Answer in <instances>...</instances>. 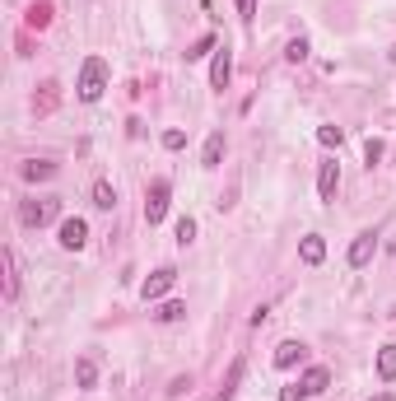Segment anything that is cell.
Instances as JSON below:
<instances>
[{"label": "cell", "mask_w": 396, "mask_h": 401, "mask_svg": "<svg viewBox=\"0 0 396 401\" xmlns=\"http://www.w3.org/2000/svg\"><path fill=\"white\" fill-rule=\"evenodd\" d=\"M107 79H112L107 61H103V56H89V61L79 65V84H75L79 103H98V98H103V89H107Z\"/></svg>", "instance_id": "obj_1"}, {"label": "cell", "mask_w": 396, "mask_h": 401, "mask_svg": "<svg viewBox=\"0 0 396 401\" xmlns=\"http://www.w3.org/2000/svg\"><path fill=\"white\" fill-rule=\"evenodd\" d=\"M168 200H173V182L168 178H154L150 182V191H145V224H164V215H168Z\"/></svg>", "instance_id": "obj_2"}, {"label": "cell", "mask_w": 396, "mask_h": 401, "mask_svg": "<svg viewBox=\"0 0 396 401\" xmlns=\"http://www.w3.org/2000/svg\"><path fill=\"white\" fill-rule=\"evenodd\" d=\"M56 215H61V200H56V196H42V200H24V205H19V219H24L29 229H42V224H52Z\"/></svg>", "instance_id": "obj_3"}, {"label": "cell", "mask_w": 396, "mask_h": 401, "mask_svg": "<svg viewBox=\"0 0 396 401\" xmlns=\"http://www.w3.org/2000/svg\"><path fill=\"white\" fill-rule=\"evenodd\" d=\"M173 285H177V271H173V266H159V271H154V276L140 285V299H145V304H159V299H164Z\"/></svg>", "instance_id": "obj_4"}, {"label": "cell", "mask_w": 396, "mask_h": 401, "mask_svg": "<svg viewBox=\"0 0 396 401\" xmlns=\"http://www.w3.org/2000/svg\"><path fill=\"white\" fill-rule=\"evenodd\" d=\"M56 243H61L65 252H79V247L89 243V224H84V219H79V215L61 219V238H56Z\"/></svg>", "instance_id": "obj_5"}, {"label": "cell", "mask_w": 396, "mask_h": 401, "mask_svg": "<svg viewBox=\"0 0 396 401\" xmlns=\"http://www.w3.org/2000/svg\"><path fill=\"white\" fill-rule=\"evenodd\" d=\"M229 79H233V52L229 47H219V52H214V61H210V89H229Z\"/></svg>", "instance_id": "obj_6"}, {"label": "cell", "mask_w": 396, "mask_h": 401, "mask_svg": "<svg viewBox=\"0 0 396 401\" xmlns=\"http://www.w3.org/2000/svg\"><path fill=\"white\" fill-rule=\"evenodd\" d=\"M243 373H247V364H243V359H233L229 373H224V383H219V392H214L210 401H233V397H238V387H243Z\"/></svg>", "instance_id": "obj_7"}, {"label": "cell", "mask_w": 396, "mask_h": 401, "mask_svg": "<svg viewBox=\"0 0 396 401\" xmlns=\"http://www.w3.org/2000/svg\"><path fill=\"white\" fill-rule=\"evenodd\" d=\"M335 187H340V164L326 159V164L317 168V196L322 200H335Z\"/></svg>", "instance_id": "obj_8"}, {"label": "cell", "mask_w": 396, "mask_h": 401, "mask_svg": "<svg viewBox=\"0 0 396 401\" xmlns=\"http://www.w3.org/2000/svg\"><path fill=\"white\" fill-rule=\"evenodd\" d=\"M373 252H378V238H373V233H359V238L350 243V266H354V271H364V266L373 262Z\"/></svg>", "instance_id": "obj_9"}, {"label": "cell", "mask_w": 396, "mask_h": 401, "mask_svg": "<svg viewBox=\"0 0 396 401\" xmlns=\"http://www.w3.org/2000/svg\"><path fill=\"white\" fill-rule=\"evenodd\" d=\"M303 355H308L303 340H280V345H275V369H294Z\"/></svg>", "instance_id": "obj_10"}, {"label": "cell", "mask_w": 396, "mask_h": 401, "mask_svg": "<svg viewBox=\"0 0 396 401\" xmlns=\"http://www.w3.org/2000/svg\"><path fill=\"white\" fill-rule=\"evenodd\" d=\"M219 164H224V131H210L200 150V168H219Z\"/></svg>", "instance_id": "obj_11"}, {"label": "cell", "mask_w": 396, "mask_h": 401, "mask_svg": "<svg viewBox=\"0 0 396 401\" xmlns=\"http://www.w3.org/2000/svg\"><path fill=\"white\" fill-rule=\"evenodd\" d=\"M299 383H303V392H308V397H322V392L331 387V373L322 369V364H312V369H308L303 378H299Z\"/></svg>", "instance_id": "obj_12"}, {"label": "cell", "mask_w": 396, "mask_h": 401, "mask_svg": "<svg viewBox=\"0 0 396 401\" xmlns=\"http://www.w3.org/2000/svg\"><path fill=\"white\" fill-rule=\"evenodd\" d=\"M299 257H303V266H322V257H326V243H322V233H308L303 247H299Z\"/></svg>", "instance_id": "obj_13"}, {"label": "cell", "mask_w": 396, "mask_h": 401, "mask_svg": "<svg viewBox=\"0 0 396 401\" xmlns=\"http://www.w3.org/2000/svg\"><path fill=\"white\" fill-rule=\"evenodd\" d=\"M0 262H5V299H19V262H15V252L5 247Z\"/></svg>", "instance_id": "obj_14"}, {"label": "cell", "mask_w": 396, "mask_h": 401, "mask_svg": "<svg viewBox=\"0 0 396 401\" xmlns=\"http://www.w3.org/2000/svg\"><path fill=\"white\" fill-rule=\"evenodd\" d=\"M19 173H24L29 182H47V178H56V164H52V159H29Z\"/></svg>", "instance_id": "obj_15"}, {"label": "cell", "mask_w": 396, "mask_h": 401, "mask_svg": "<svg viewBox=\"0 0 396 401\" xmlns=\"http://www.w3.org/2000/svg\"><path fill=\"white\" fill-rule=\"evenodd\" d=\"M187 317V304L182 299H168V304H159V308H154V322H182Z\"/></svg>", "instance_id": "obj_16"}, {"label": "cell", "mask_w": 396, "mask_h": 401, "mask_svg": "<svg viewBox=\"0 0 396 401\" xmlns=\"http://www.w3.org/2000/svg\"><path fill=\"white\" fill-rule=\"evenodd\" d=\"M378 378L382 383H396V345H382L378 350Z\"/></svg>", "instance_id": "obj_17"}, {"label": "cell", "mask_w": 396, "mask_h": 401, "mask_svg": "<svg viewBox=\"0 0 396 401\" xmlns=\"http://www.w3.org/2000/svg\"><path fill=\"white\" fill-rule=\"evenodd\" d=\"M93 205H98V210H112V205H117V187L107 182V178L93 182Z\"/></svg>", "instance_id": "obj_18"}, {"label": "cell", "mask_w": 396, "mask_h": 401, "mask_svg": "<svg viewBox=\"0 0 396 401\" xmlns=\"http://www.w3.org/2000/svg\"><path fill=\"white\" fill-rule=\"evenodd\" d=\"M75 383L89 392V387H98V364L93 359H75Z\"/></svg>", "instance_id": "obj_19"}, {"label": "cell", "mask_w": 396, "mask_h": 401, "mask_svg": "<svg viewBox=\"0 0 396 401\" xmlns=\"http://www.w3.org/2000/svg\"><path fill=\"white\" fill-rule=\"evenodd\" d=\"M210 52H219V38L205 33V38H196V42L187 47V61H200V56H210Z\"/></svg>", "instance_id": "obj_20"}, {"label": "cell", "mask_w": 396, "mask_h": 401, "mask_svg": "<svg viewBox=\"0 0 396 401\" xmlns=\"http://www.w3.org/2000/svg\"><path fill=\"white\" fill-rule=\"evenodd\" d=\"M173 233H177V243H182V247H187V243H196V219H191V215H182Z\"/></svg>", "instance_id": "obj_21"}, {"label": "cell", "mask_w": 396, "mask_h": 401, "mask_svg": "<svg viewBox=\"0 0 396 401\" xmlns=\"http://www.w3.org/2000/svg\"><path fill=\"white\" fill-rule=\"evenodd\" d=\"M29 24H33V29H47V24H52V5H33Z\"/></svg>", "instance_id": "obj_22"}, {"label": "cell", "mask_w": 396, "mask_h": 401, "mask_svg": "<svg viewBox=\"0 0 396 401\" xmlns=\"http://www.w3.org/2000/svg\"><path fill=\"white\" fill-rule=\"evenodd\" d=\"M285 61H294V65H299V61H308V42H303V38H294V42L285 47Z\"/></svg>", "instance_id": "obj_23"}, {"label": "cell", "mask_w": 396, "mask_h": 401, "mask_svg": "<svg viewBox=\"0 0 396 401\" xmlns=\"http://www.w3.org/2000/svg\"><path fill=\"white\" fill-rule=\"evenodd\" d=\"M33 108H38V112H52V108H56V84H42V98H38Z\"/></svg>", "instance_id": "obj_24"}, {"label": "cell", "mask_w": 396, "mask_h": 401, "mask_svg": "<svg viewBox=\"0 0 396 401\" xmlns=\"http://www.w3.org/2000/svg\"><path fill=\"white\" fill-rule=\"evenodd\" d=\"M317 140H322V145H340L345 131H340V126H317Z\"/></svg>", "instance_id": "obj_25"}, {"label": "cell", "mask_w": 396, "mask_h": 401, "mask_svg": "<svg viewBox=\"0 0 396 401\" xmlns=\"http://www.w3.org/2000/svg\"><path fill=\"white\" fill-rule=\"evenodd\" d=\"M182 145H187V131H177V126L164 131V150H182Z\"/></svg>", "instance_id": "obj_26"}, {"label": "cell", "mask_w": 396, "mask_h": 401, "mask_svg": "<svg viewBox=\"0 0 396 401\" xmlns=\"http://www.w3.org/2000/svg\"><path fill=\"white\" fill-rule=\"evenodd\" d=\"M378 159H382V140L373 136V140H368V145H364V164H368V168H373Z\"/></svg>", "instance_id": "obj_27"}, {"label": "cell", "mask_w": 396, "mask_h": 401, "mask_svg": "<svg viewBox=\"0 0 396 401\" xmlns=\"http://www.w3.org/2000/svg\"><path fill=\"white\" fill-rule=\"evenodd\" d=\"M280 401H308L303 383H290V387H280Z\"/></svg>", "instance_id": "obj_28"}, {"label": "cell", "mask_w": 396, "mask_h": 401, "mask_svg": "<svg viewBox=\"0 0 396 401\" xmlns=\"http://www.w3.org/2000/svg\"><path fill=\"white\" fill-rule=\"evenodd\" d=\"M238 19L252 24V19H257V0H238Z\"/></svg>", "instance_id": "obj_29"}, {"label": "cell", "mask_w": 396, "mask_h": 401, "mask_svg": "<svg viewBox=\"0 0 396 401\" xmlns=\"http://www.w3.org/2000/svg\"><path fill=\"white\" fill-rule=\"evenodd\" d=\"M182 392H191V378H173L168 383V397H182Z\"/></svg>", "instance_id": "obj_30"}, {"label": "cell", "mask_w": 396, "mask_h": 401, "mask_svg": "<svg viewBox=\"0 0 396 401\" xmlns=\"http://www.w3.org/2000/svg\"><path fill=\"white\" fill-rule=\"evenodd\" d=\"M368 401H396V397H392V392H378V397H368Z\"/></svg>", "instance_id": "obj_31"}, {"label": "cell", "mask_w": 396, "mask_h": 401, "mask_svg": "<svg viewBox=\"0 0 396 401\" xmlns=\"http://www.w3.org/2000/svg\"><path fill=\"white\" fill-rule=\"evenodd\" d=\"M392 65H396V47H392Z\"/></svg>", "instance_id": "obj_32"}]
</instances>
